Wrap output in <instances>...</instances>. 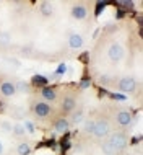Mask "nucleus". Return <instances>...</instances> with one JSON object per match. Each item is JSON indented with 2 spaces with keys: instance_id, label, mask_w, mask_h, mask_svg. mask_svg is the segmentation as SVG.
<instances>
[{
  "instance_id": "obj_1",
  "label": "nucleus",
  "mask_w": 143,
  "mask_h": 155,
  "mask_svg": "<svg viewBox=\"0 0 143 155\" xmlns=\"http://www.w3.org/2000/svg\"><path fill=\"white\" fill-rule=\"evenodd\" d=\"M111 123H109V119L106 118H101L98 121H94V131H93V136L98 137V139H104V137H107L109 134H111Z\"/></svg>"
},
{
  "instance_id": "obj_2",
  "label": "nucleus",
  "mask_w": 143,
  "mask_h": 155,
  "mask_svg": "<svg viewBox=\"0 0 143 155\" xmlns=\"http://www.w3.org/2000/svg\"><path fill=\"white\" fill-rule=\"evenodd\" d=\"M109 142H111L112 145L116 147V150L117 152H122L125 147L129 145V137L125 136V132H119V131H116V132H111L109 134V139H107Z\"/></svg>"
},
{
  "instance_id": "obj_3",
  "label": "nucleus",
  "mask_w": 143,
  "mask_h": 155,
  "mask_svg": "<svg viewBox=\"0 0 143 155\" xmlns=\"http://www.w3.org/2000/svg\"><path fill=\"white\" fill-rule=\"evenodd\" d=\"M137 80L135 77H132V75H127V77H122L119 82L116 83V87L119 88L120 91H125V93H130V91H133L137 88Z\"/></svg>"
},
{
  "instance_id": "obj_4",
  "label": "nucleus",
  "mask_w": 143,
  "mask_h": 155,
  "mask_svg": "<svg viewBox=\"0 0 143 155\" xmlns=\"http://www.w3.org/2000/svg\"><path fill=\"white\" fill-rule=\"evenodd\" d=\"M116 119V124L120 126V127H129L132 124V113L127 111V110H119L114 116Z\"/></svg>"
},
{
  "instance_id": "obj_5",
  "label": "nucleus",
  "mask_w": 143,
  "mask_h": 155,
  "mask_svg": "<svg viewBox=\"0 0 143 155\" xmlns=\"http://www.w3.org/2000/svg\"><path fill=\"white\" fill-rule=\"evenodd\" d=\"M107 56H109V59H111L112 62H120L122 59H124V56H125V51H124V48H122L119 43H114V44H111V48H109Z\"/></svg>"
},
{
  "instance_id": "obj_6",
  "label": "nucleus",
  "mask_w": 143,
  "mask_h": 155,
  "mask_svg": "<svg viewBox=\"0 0 143 155\" xmlns=\"http://www.w3.org/2000/svg\"><path fill=\"white\" fill-rule=\"evenodd\" d=\"M33 111H34V114L37 116L39 119H44V118H47V116L50 114V106L47 103H44V101H36L34 103V106H33Z\"/></svg>"
},
{
  "instance_id": "obj_7",
  "label": "nucleus",
  "mask_w": 143,
  "mask_h": 155,
  "mask_svg": "<svg viewBox=\"0 0 143 155\" xmlns=\"http://www.w3.org/2000/svg\"><path fill=\"white\" fill-rule=\"evenodd\" d=\"M60 106H62V111L64 113H72L75 110V106H77V98H75L73 95H67L62 98Z\"/></svg>"
},
{
  "instance_id": "obj_8",
  "label": "nucleus",
  "mask_w": 143,
  "mask_h": 155,
  "mask_svg": "<svg viewBox=\"0 0 143 155\" xmlns=\"http://www.w3.org/2000/svg\"><path fill=\"white\" fill-rule=\"evenodd\" d=\"M72 16H73L75 20H85L88 16V10L85 5H75L72 8Z\"/></svg>"
},
{
  "instance_id": "obj_9",
  "label": "nucleus",
  "mask_w": 143,
  "mask_h": 155,
  "mask_svg": "<svg viewBox=\"0 0 143 155\" xmlns=\"http://www.w3.org/2000/svg\"><path fill=\"white\" fill-rule=\"evenodd\" d=\"M0 93H2L3 96H13L16 93L15 85L11 82H2L0 83Z\"/></svg>"
},
{
  "instance_id": "obj_10",
  "label": "nucleus",
  "mask_w": 143,
  "mask_h": 155,
  "mask_svg": "<svg viewBox=\"0 0 143 155\" xmlns=\"http://www.w3.org/2000/svg\"><path fill=\"white\" fill-rule=\"evenodd\" d=\"M68 46L72 49H80L83 46V36L81 35H77V33H73V35H70L68 38Z\"/></svg>"
},
{
  "instance_id": "obj_11",
  "label": "nucleus",
  "mask_w": 143,
  "mask_h": 155,
  "mask_svg": "<svg viewBox=\"0 0 143 155\" xmlns=\"http://www.w3.org/2000/svg\"><path fill=\"white\" fill-rule=\"evenodd\" d=\"M43 98L47 100V101H56V100H57V91L54 88L46 87V88H43Z\"/></svg>"
},
{
  "instance_id": "obj_12",
  "label": "nucleus",
  "mask_w": 143,
  "mask_h": 155,
  "mask_svg": "<svg viewBox=\"0 0 143 155\" xmlns=\"http://www.w3.org/2000/svg\"><path fill=\"white\" fill-rule=\"evenodd\" d=\"M101 150H103L104 155H117L116 147L109 140H106V142H103V144H101Z\"/></svg>"
},
{
  "instance_id": "obj_13",
  "label": "nucleus",
  "mask_w": 143,
  "mask_h": 155,
  "mask_svg": "<svg viewBox=\"0 0 143 155\" xmlns=\"http://www.w3.org/2000/svg\"><path fill=\"white\" fill-rule=\"evenodd\" d=\"M68 126H70L68 121H67L65 118H60V119L56 121V126H54V129H56L57 132H65L67 129H68Z\"/></svg>"
},
{
  "instance_id": "obj_14",
  "label": "nucleus",
  "mask_w": 143,
  "mask_h": 155,
  "mask_svg": "<svg viewBox=\"0 0 143 155\" xmlns=\"http://www.w3.org/2000/svg\"><path fill=\"white\" fill-rule=\"evenodd\" d=\"M93 131H94V121L91 118H88L83 124V132L88 134V136H93Z\"/></svg>"
},
{
  "instance_id": "obj_15",
  "label": "nucleus",
  "mask_w": 143,
  "mask_h": 155,
  "mask_svg": "<svg viewBox=\"0 0 143 155\" xmlns=\"http://www.w3.org/2000/svg\"><path fill=\"white\" fill-rule=\"evenodd\" d=\"M52 12H54L52 3H49V2H43V3H41V13H43L44 16H50V15H52Z\"/></svg>"
},
{
  "instance_id": "obj_16",
  "label": "nucleus",
  "mask_w": 143,
  "mask_h": 155,
  "mask_svg": "<svg viewBox=\"0 0 143 155\" xmlns=\"http://www.w3.org/2000/svg\"><path fill=\"white\" fill-rule=\"evenodd\" d=\"M83 119H85V113H83L81 110H80V111H77L73 116H72L68 123H72V124H78V123H81Z\"/></svg>"
},
{
  "instance_id": "obj_17",
  "label": "nucleus",
  "mask_w": 143,
  "mask_h": 155,
  "mask_svg": "<svg viewBox=\"0 0 143 155\" xmlns=\"http://www.w3.org/2000/svg\"><path fill=\"white\" fill-rule=\"evenodd\" d=\"M29 152H31V145L28 142H21L18 145V155H28Z\"/></svg>"
},
{
  "instance_id": "obj_18",
  "label": "nucleus",
  "mask_w": 143,
  "mask_h": 155,
  "mask_svg": "<svg viewBox=\"0 0 143 155\" xmlns=\"http://www.w3.org/2000/svg\"><path fill=\"white\" fill-rule=\"evenodd\" d=\"M11 38L8 33H0V48H7L8 44H10Z\"/></svg>"
},
{
  "instance_id": "obj_19",
  "label": "nucleus",
  "mask_w": 143,
  "mask_h": 155,
  "mask_svg": "<svg viewBox=\"0 0 143 155\" xmlns=\"http://www.w3.org/2000/svg\"><path fill=\"white\" fill-rule=\"evenodd\" d=\"M13 85H15V90H16V91H28V83L23 82V80L15 82Z\"/></svg>"
},
{
  "instance_id": "obj_20",
  "label": "nucleus",
  "mask_w": 143,
  "mask_h": 155,
  "mask_svg": "<svg viewBox=\"0 0 143 155\" xmlns=\"http://www.w3.org/2000/svg\"><path fill=\"white\" fill-rule=\"evenodd\" d=\"M11 131H13V134H15L16 137H23L24 132H26V131H24V127H23V126H20V124L13 126V127H11Z\"/></svg>"
},
{
  "instance_id": "obj_21",
  "label": "nucleus",
  "mask_w": 143,
  "mask_h": 155,
  "mask_svg": "<svg viewBox=\"0 0 143 155\" xmlns=\"http://www.w3.org/2000/svg\"><path fill=\"white\" fill-rule=\"evenodd\" d=\"M23 127H24V131L29 132V134H33V132H34V123H31V121H26Z\"/></svg>"
},
{
  "instance_id": "obj_22",
  "label": "nucleus",
  "mask_w": 143,
  "mask_h": 155,
  "mask_svg": "<svg viewBox=\"0 0 143 155\" xmlns=\"http://www.w3.org/2000/svg\"><path fill=\"white\" fill-rule=\"evenodd\" d=\"M0 127H2V132H10L11 131V127H13V126H11L10 123H8V121H3V123L2 124H0Z\"/></svg>"
},
{
  "instance_id": "obj_23",
  "label": "nucleus",
  "mask_w": 143,
  "mask_h": 155,
  "mask_svg": "<svg viewBox=\"0 0 143 155\" xmlns=\"http://www.w3.org/2000/svg\"><path fill=\"white\" fill-rule=\"evenodd\" d=\"M2 153H3V144L0 142V155H2Z\"/></svg>"
}]
</instances>
